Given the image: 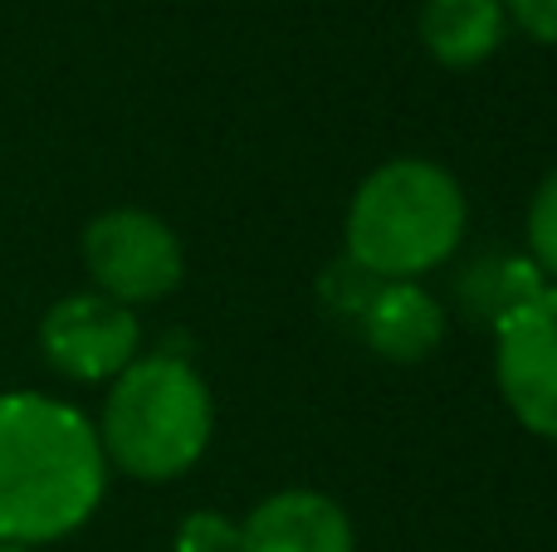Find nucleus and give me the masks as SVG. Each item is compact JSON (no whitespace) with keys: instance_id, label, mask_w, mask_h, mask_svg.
I'll return each mask as SVG.
<instances>
[{"instance_id":"f257e3e1","label":"nucleus","mask_w":557,"mask_h":552,"mask_svg":"<svg viewBox=\"0 0 557 552\" xmlns=\"http://www.w3.org/2000/svg\"><path fill=\"white\" fill-rule=\"evenodd\" d=\"M108 485L98 430L39 391L0 397V543H54L88 524Z\"/></svg>"},{"instance_id":"f03ea898","label":"nucleus","mask_w":557,"mask_h":552,"mask_svg":"<svg viewBox=\"0 0 557 552\" xmlns=\"http://www.w3.org/2000/svg\"><path fill=\"white\" fill-rule=\"evenodd\" d=\"M465 235V191L445 166L396 156L376 166L347 211V260L382 284L431 274Z\"/></svg>"},{"instance_id":"7ed1b4c3","label":"nucleus","mask_w":557,"mask_h":552,"mask_svg":"<svg viewBox=\"0 0 557 552\" xmlns=\"http://www.w3.org/2000/svg\"><path fill=\"white\" fill-rule=\"evenodd\" d=\"M98 446L123 475L166 485L211 446V391L182 357H137L108 391Z\"/></svg>"},{"instance_id":"20e7f679","label":"nucleus","mask_w":557,"mask_h":552,"mask_svg":"<svg viewBox=\"0 0 557 552\" xmlns=\"http://www.w3.org/2000/svg\"><path fill=\"white\" fill-rule=\"evenodd\" d=\"M84 264L113 303H152L182 284L186 260L172 225L147 211H108L84 230Z\"/></svg>"},{"instance_id":"39448f33","label":"nucleus","mask_w":557,"mask_h":552,"mask_svg":"<svg viewBox=\"0 0 557 552\" xmlns=\"http://www.w3.org/2000/svg\"><path fill=\"white\" fill-rule=\"evenodd\" d=\"M494 381L519 426L557 446V284H543L494 328Z\"/></svg>"},{"instance_id":"423d86ee","label":"nucleus","mask_w":557,"mask_h":552,"mask_svg":"<svg viewBox=\"0 0 557 552\" xmlns=\"http://www.w3.org/2000/svg\"><path fill=\"white\" fill-rule=\"evenodd\" d=\"M137 313L127 303H113L103 293H69L39 323V348L54 372L74 381H108L123 377L137 362Z\"/></svg>"},{"instance_id":"0eeeda50","label":"nucleus","mask_w":557,"mask_h":552,"mask_svg":"<svg viewBox=\"0 0 557 552\" xmlns=\"http://www.w3.org/2000/svg\"><path fill=\"white\" fill-rule=\"evenodd\" d=\"M352 524L343 504L318 489H284L250 509L235 552H352Z\"/></svg>"},{"instance_id":"6e6552de","label":"nucleus","mask_w":557,"mask_h":552,"mask_svg":"<svg viewBox=\"0 0 557 552\" xmlns=\"http://www.w3.org/2000/svg\"><path fill=\"white\" fill-rule=\"evenodd\" d=\"M367 348L386 362H425L445 342V309L416 279L376 284L357 313Z\"/></svg>"},{"instance_id":"1a4fd4ad","label":"nucleus","mask_w":557,"mask_h":552,"mask_svg":"<svg viewBox=\"0 0 557 552\" xmlns=\"http://www.w3.org/2000/svg\"><path fill=\"white\" fill-rule=\"evenodd\" d=\"M509 10L504 0H425L421 5V45L435 64L474 68L504 45Z\"/></svg>"},{"instance_id":"9d476101","label":"nucleus","mask_w":557,"mask_h":552,"mask_svg":"<svg viewBox=\"0 0 557 552\" xmlns=\"http://www.w3.org/2000/svg\"><path fill=\"white\" fill-rule=\"evenodd\" d=\"M543 289V274L533 260H519V254H494V260H480L460 274V309L470 313L474 323H494L499 328L523 299Z\"/></svg>"},{"instance_id":"9b49d317","label":"nucleus","mask_w":557,"mask_h":552,"mask_svg":"<svg viewBox=\"0 0 557 552\" xmlns=\"http://www.w3.org/2000/svg\"><path fill=\"white\" fill-rule=\"evenodd\" d=\"M529 250L539 274L557 279V172H548V181L539 186V196L529 205Z\"/></svg>"},{"instance_id":"f8f14e48","label":"nucleus","mask_w":557,"mask_h":552,"mask_svg":"<svg viewBox=\"0 0 557 552\" xmlns=\"http://www.w3.org/2000/svg\"><path fill=\"white\" fill-rule=\"evenodd\" d=\"M240 548V528L225 524L221 514H196L176 534V552H235Z\"/></svg>"},{"instance_id":"ddd939ff","label":"nucleus","mask_w":557,"mask_h":552,"mask_svg":"<svg viewBox=\"0 0 557 552\" xmlns=\"http://www.w3.org/2000/svg\"><path fill=\"white\" fill-rule=\"evenodd\" d=\"M509 20H519L539 45H553L557 49V0H504Z\"/></svg>"},{"instance_id":"4468645a","label":"nucleus","mask_w":557,"mask_h":552,"mask_svg":"<svg viewBox=\"0 0 557 552\" xmlns=\"http://www.w3.org/2000/svg\"><path fill=\"white\" fill-rule=\"evenodd\" d=\"M0 552H29V548H20V543H0Z\"/></svg>"}]
</instances>
